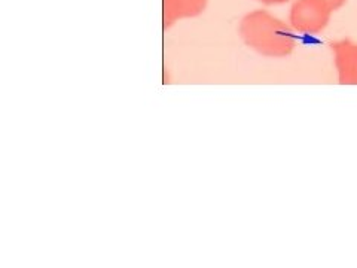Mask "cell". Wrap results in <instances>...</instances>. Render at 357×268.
Wrapping results in <instances>:
<instances>
[{
	"label": "cell",
	"instance_id": "cell-1",
	"mask_svg": "<svg viewBox=\"0 0 357 268\" xmlns=\"http://www.w3.org/2000/svg\"><path fill=\"white\" fill-rule=\"evenodd\" d=\"M238 33L250 50L270 59L287 57L298 43L295 30L265 9L245 14Z\"/></svg>",
	"mask_w": 357,
	"mask_h": 268
},
{
	"label": "cell",
	"instance_id": "cell-2",
	"mask_svg": "<svg viewBox=\"0 0 357 268\" xmlns=\"http://www.w3.org/2000/svg\"><path fill=\"white\" fill-rule=\"evenodd\" d=\"M332 9L321 0H295L290 6V27L303 35H317L329 24Z\"/></svg>",
	"mask_w": 357,
	"mask_h": 268
},
{
	"label": "cell",
	"instance_id": "cell-3",
	"mask_svg": "<svg viewBox=\"0 0 357 268\" xmlns=\"http://www.w3.org/2000/svg\"><path fill=\"white\" fill-rule=\"evenodd\" d=\"M333 63L341 85H357V43L342 39L331 43Z\"/></svg>",
	"mask_w": 357,
	"mask_h": 268
},
{
	"label": "cell",
	"instance_id": "cell-4",
	"mask_svg": "<svg viewBox=\"0 0 357 268\" xmlns=\"http://www.w3.org/2000/svg\"><path fill=\"white\" fill-rule=\"evenodd\" d=\"M206 6L207 0H162L164 29L173 26L178 20L203 14Z\"/></svg>",
	"mask_w": 357,
	"mask_h": 268
},
{
	"label": "cell",
	"instance_id": "cell-5",
	"mask_svg": "<svg viewBox=\"0 0 357 268\" xmlns=\"http://www.w3.org/2000/svg\"><path fill=\"white\" fill-rule=\"evenodd\" d=\"M321 2H325L332 9V13H335V10H338L347 3V0H321Z\"/></svg>",
	"mask_w": 357,
	"mask_h": 268
},
{
	"label": "cell",
	"instance_id": "cell-6",
	"mask_svg": "<svg viewBox=\"0 0 357 268\" xmlns=\"http://www.w3.org/2000/svg\"><path fill=\"white\" fill-rule=\"evenodd\" d=\"M256 2H261L264 5H283L286 2H289V0H256Z\"/></svg>",
	"mask_w": 357,
	"mask_h": 268
}]
</instances>
